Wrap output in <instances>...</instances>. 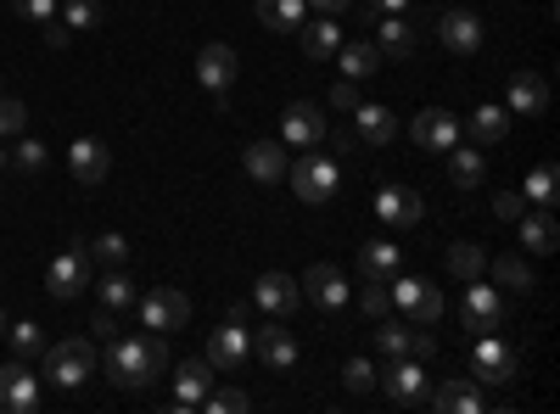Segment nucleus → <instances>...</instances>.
Wrapping results in <instances>:
<instances>
[{"mask_svg": "<svg viewBox=\"0 0 560 414\" xmlns=\"http://www.w3.org/2000/svg\"><path fill=\"white\" fill-rule=\"evenodd\" d=\"M163 370H168V347H163L158 331H147V336H113L107 342V376H113V387L147 392Z\"/></svg>", "mask_w": 560, "mask_h": 414, "instance_id": "obj_1", "label": "nucleus"}, {"mask_svg": "<svg viewBox=\"0 0 560 414\" xmlns=\"http://www.w3.org/2000/svg\"><path fill=\"white\" fill-rule=\"evenodd\" d=\"M287 174H292V191L303 197V202H331L337 197V186H342V163L331 157V152H303L298 163H287Z\"/></svg>", "mask_w": 560, "mask_h": 414, "instance_id": "obj_2", "label": "nucleus"}, {"mask_svg": "<svg viewBox=\"0 0 560 414\" xmlns=\"http://www.w3.org/2000/svg\"><path fill=\"white\" fill-rule=\"evenodd\" d=\"M90 376H96V347H90L84 336H68L57 347H45V381L51 387H84Z\"/></svg>", "mask_w": 560, "mask_h": 414, "instance_id": "obj_3", "label": "nucleus"}, {"mask_svg": "<svg viewBox=\"0 0 560 414\" xmlns=\"http://www.w3.org/2000/svg\"><path fill=\"white\" fill-rule=\"evenodd\" d=\"M135 303H140V326L158 331V336L185 331V319H191V297L174 292V286H152L147 297H135Z\"/></svg>", "mask_w": 560, "mask_h": 414, "instance_id": "obj_4", "label": "nucleus"}, {"mask_svg": "<svg viewBox=\"0 0 560 414\" xmlns=\"http://www.w3.org/2000/svg\"><path fill=\"white\" fill-rule=\"evenodd\" d=\"M516 370H522V353L510 347L504 336L482 331V336H477V347H471V376H477V381H488V387H504V381H516Z\"/></svg>", "mask_w": 560, "mask_h": 414, "instance_id": "obj_5", "label": "nucleus"}, {"mask_svg": "<svg viewBox=\"0 0 560 414\" xmlns=\"http://www.w3.org/2000/svg\"><path fill=\"white\" fill-rule=\"evenodd\" d=\"M219 376H236L242 364L253 358V331H247V319H224V326L208 336V353H202Z\"/></svg>", "mask_w": 560, "mask_h": 414, "instance_id": "obj_6", "label": "nucleus"}, {"mask_svg": "<svg viewBox=\"0 0 560 414\" xmlns=\"http://www.w3.org/2000/svg\"><path fill=\"white\" fill-rule=\"evenodd\" d=\"M39 409V376L28 370V358L0 364V414H34Z\"/></svg>", "mask_w": 560, "mask_h": 414, "instance_id": "obj_7", "label": "nucleus"}, {"mask_svg": "<svg viewBox=\"0 0 560 414\" xmlns=\"http://www.w3.org/2000/svg\"><path fill=\"white\" fill-rule=\"evenodd\" d=\"M84 286H90V252H84V247L57 252V258H51V269H45V292H51L57 303H73Z\"/></svg>", "mask_w": 560, "mask_h": 414, "instance_id": "obj_8", "label": "nucleus"}, {"mask_svg": "<svg viewBox=\"0 0 560 414\" xmlns=\"http://www.w3.org/2000/svg\"><path fill=\"white\" fill-rule=\"evenodd\" d=\"M459 319H465V331H499V319H504V297L499 286H488L482 274L477 281H465V303H459Z\"/></svg>", "mask_w": 560, "mask_h": 414, "instance_id": "obj_9", "label": "nucleus"}, {"mask_svg": "<svg viewBox=\"0 0 560 414\" xmlns=\"http://www.w3.org/2000/svg\"><path fill=\"white\" fill-rule=\"evenodd\" d=\"M382 381V392L393 398V403H427V358H387V376H376Z\"/></svg>", "mask_w": 560, "mask_h": 414, "instance_id": "obj_10", "label": "nucleus"}, {"mask_svg": "<svg viewBox=\"0 0 560 414\" xmlns=\"http://www.w3.org/2000/svg\"><path fill=\"white\" fill-rule=\"evenodd\" d=\"M213 364L208 358H185V364H174V414H191V409H202V398L213 392Z\"/></svg>", "mask_w": 560, "mask_h": 414, "instance_id": "obj_11", "label": "nucleus"}, {"mask_svg": "<svg viewBox=\"0 0 560 414\" xmlns=\"http://www.w3.org/2000/svg\"><path fill=\"white\" fill-rule=\"evenodd\" d=\"M393 134H398L393 107H376V102H359V107H353V141H359L364 152H387Z\"/></svg>", "mask_w": 560, "mask_h": 414, "instance_id": "obj_12", "label": "nucleus"}, {"mask_svg": "<svg viewBox=\"0 0 560 414\" xmlns=\"http://www.w3.org/2000/svg\"><path fill=\"white\" fill-rule=\"evenodd\" d=\"M236 73H242V62H236V51L230 45H202L197 51V79H202V90H213V102H224V90L236 84Z\"/></svg>", "mask_w": 560, "mask_h": 414, "instance_id": "obj_13", "label": "nucleus"}, {"mask_svg": "<svg viewBox=\"0 0 560 414\" xmlns=\"http://www.w3.org/2000/svg\"><path fill=\"white\" fill-rule=\"evenodd\" d=\"M438 39L448 45L454 57H477V51H482V17L465 12V7H454V12L438 17Z\"/></svg>", "mask_w": 560, "mask_h": 414, "instance_id": "obj_14", "label": "nucleus"}, {"mask_svg": "<svg viewBox=\"0 0 560 414\" xmlns=\"http://www.w3.org/2000/svg\"><path fill=\"white\" fill-rule=\"evenodd\" d=\"M280 141H287V152H308V146H319V141H325V113L308 107V102L287 107V118H280Z\"/></svg>", "mask_w": 560, "mask_h": 414, "instance_id": "obj_15", "label": "nucleus"}, {"mask_svg": "<svg viewBox=\"0 0 560 414\" xmlns=\"http://www.w3.org/2000/svg\"><path fill=\"white\" fill-rule=\"evenodd\" d=\"M253 303L264 308V314H275V319H287L298 303H303V286L292 281V274H280V269H269V274H258V286H253Z\"/></svg>", "mask_w": 560, "mask_h": 414, "instance_id": "obj_16", "label": "nucleus"}, {"mask_svg": "<svg viewBox=\"0 0 560 414\" xmlns=\"http://www.w3.org/2000/svg\"><path fill=\"white\" fill-rule=\"evenodd\" d=\"M409 134H415L420 152H448V146L459 141V123H454L443 107H420L415 123H409Z\"/></svg>", "mask_w": 560, "mask_h": 414, "instance_id": "obj_17", "label": "nucleus"}, {"mask_svg": "<svg viewBox=\"0 0 560 414\" xmlns=\"http://www.w3.org/2000/svg\"><path fill=\"white\" fill-rule=\"evenodd\" d=\"M303 297H314L319 308H348V274L342 269H331V263H314V269H303Z\"/></svg>", "mask_w": 560, "mask_h": 414, "instance_id": "obj_18", "label": "nucleus"}, {"mask_svg": "<svg viewBox=\"0 0 560 414\" xmlns=\"http://www.w3.org/2000/svg\"><path fill=\"white\" fill-rule=\"evenodd\" d=\"M287 141H253L247 152H242V168L258 179V186H275V179H287Z\"/></svg>", "mask_w": 560, "mask_h": 414, "instance_id": "obj_19", "label": "nucleus"}, {"mask_svg": "<svg viewBox=\"0 0 560 414\" xmlns=\"http://www.w3.org/2000/svg\"><path fill=\"white\" fill-rule=\"evenodd\" d=\"M68 168H73L79 186H102V179L113 174V152L102 141H73L68 146Z\"/></svg>", "mask_w": 560, "mask_h": 414, "instance_id": "obj_20", "label": "nucleus"}, {"mask_svg": "<svg viewBox=\"0 0 560 414\" xmlns=\"http://www.w3.org/2000/svg\"><path fill=\"white\" fill-rule=\"evenodd\" d=\"M415 45H420V34H415V23H409L404 12L376 17V51H382V57L404 62V57H415Z\"/></svg>", "mask_w": 560, "mask_h": 414, "instance_id": "obj_21", "label": "nucleus"}, {"mask_svg": "<svg viewBox=\"0 0 560 414\" xmlns=\"http://www.w3.org/2000/svg\"><path fill=\"white\" fill-rule=\"evenodd\" d=\"M549 107V84H544V73H510V96H504V113H527V118H538Z\"/></svg>", "mask_w": 560, "mask_h": 414, "instance_id": "obj_22", "label": "nucleus"}, {"mask_svg": "<svg viewBox=\"0 0 560 414\" xmlns=\"http://www.w3.org/2000/svg\"><path fill=\"white\" fill-rule=\"evenodd\" d=\"M253 347H258V358L269 364V370H292V364H298V336H292L287 326H280V319L253 336Z\"/></svg>", "mask_w": 560, "mask_h": 414, "instance_id": "obj_23", "label": "nucleus"}, {"mask_svg": "<svg viewBox=\"0 0 560 414\" xmlns=\"http://www.w3.org/2000/svg\"><path fill=\"white\" fill-rule=\"evenodd\" d=\"M516 224H522V252L549 258V252L560 247V224H555V213H549V208H544V213H522Z\"/></svg>", "mask_w": 560, "mask_h": 414, "instance_id": "obj_24", "label": "nucleus"}, {"mask_svg": "<svg viewBox=\"0 0 560 414\" xmlns=\"http://www.w3.org/2000/svg\"><path fill=\"white\" fill-rule=\"evenodd\" d=\"M427 403L443 414H482V387L477 381H443L438 392H427Z\"/></svg>", "mask_w": 560, "mask_h": 414, "instance_id": "obj_25", "label": "nucleus"}, {"mask_svg": "<svg viewBox=\"0 0 560 414\" xmlns=\"http://www.w3.org/2000/svg\"><path fill=\"white\" fill-rule=\"evenodd\" d=\"M298 34H303V57H308V62L337 57V45H342V28H337V17H308Z\"/></svg>", "mask_w": 560, "mask_h": 414, "instance_id": "obj_26", "label": "nucleus"}, {"mask_svg": "<svg viewBox=\"0 0 560 414\" xmlns=\"http://www.w3.org/2000/svg\"><path fill=\"white\" fill-rule=\"evenodd\" d=\"M482 174H488V157H482V146H448V179L459 191H477L482 186Z\"/></svg>", "mask_w": 560, "mask_h": 414, "instance_id": "obj_27", "label": "nucleus"}, {"mask_svg": "<svg viewBox=\"0 0 560 414\" xmlns=\"http://www.w3.org/2000/svg\"><path fill=\"white\" fill-rule=\"evenodd\" d=\"M398 263H404L398 241H364L359 247V274H364V281H393Z\"/></svg>", "mask_w": 560, "mask_h": 414, "instance_id": "obj_28", "label": "nucleus"}, {"mask_svg": "<svg viewBox=\"0 0 560 414\" xmlns=\"http://www.w3.org/2000/svg\"><path fill=\"white\" fill-rule=\"evenodd\" d=\"M258 23L275 34H298L308 23V0H258Z\"/></svg>", "mask_w": 560, "mask_h": 414, "instance_id": "obj_29", "label": "nucleus"}, {"mask_svg": "<svg viewBox=\"0 0 560 414\" xmlns=\"http://www.w3.org/2000/svg\"><path fill=\"white\" fill-rule=\"evenodd\" d=\"M337 62H342V79H370V73H382V51H376V45H370V39H353V45H337Z\"/></svg>", "mask_w": 560, "mask_h": 414, "instance_id": "obj_30", "label": "nucleus"}, {"mask_svg": "<svg viewBox=\"0 0 560 414\" xmlns=\"http://www.w3.org/2000/svg\"><path fill=\"white\" fill-rule=\"evenodd\" d=\"M376 213L404 229V224H420V213H427V208H420V197H415L409 186H387V191L376 197Z\"/></svg>", "mask_w": 560, "mask_h": 414, "instance_id": "obj_31", "label": "nucleus"}, {"mask_svg": "<svg viewBox=\"0 0 560 414\" xmlns=\"http://www.w3.org/2000/svg\"><path fill=\"white\" fill-rule=\"evenodd\" d=\"M488 269H493V281H499V286H510V292H522V297H527V292L538 286V274H533V263H527L522 252H504V258H493Z\"/></svg>", "mask_w": 560, "mask_h": 414, "instance_id": "obj_32", "label": "nucleus"}, {"mask_svg": "<svg viewBox=\"0 0 560 414\" xmlns=\"http://www.w3.org/2000/svg\"><path fill=\"white\" fill-rule=\"evenodd\" d=\"M522 197H527V202H538V208H555V202H560V168H555V163H533V168H527Z\"/></svg>", "mask_w": 560, "mask_h": 414, "instance_id": "obj_33", "label": "nucleus"}, {"mask_svg": "<svg viewBox=\"0 0 560 414\" xmlns=\"http://www.w3.org/2000/svg\"><path fill=\"white\" fill-rule=\"evenodd\" d=\"M448 274H454V281H477V274H488L482 241H454L448 247Z\"/></svg>", "mask_w": 560, "mask_h": 414, "instance_id": "obj_34", "label": "nucleus"}, {"mask_svg": "<svg viewBox=\"0 0 560 414\" xmlns=\"http://www.w3.org/2000/svg\"><path fill=\"white\" fill-rule=\"evenodd\" d=\"M504 134H510V113H504V107H488V102H482V107L471 113V141H477V146H499Z\"/></svg>", "mask_w": 560, "mask_h": 414, "instance_id": "obj_35", "label": "nucleus"}, {"mask_svg": "<svg viewBox=\"0 0 560 414\" xmlns=\"http://www.w3.org/2000/svg\"><path fill=\"white\" fill-rule=\"evenodd\" d=\"M96 292H102V308H135V281L124 274V263L102 274V281H96Z\"/></svg>", "mask_w": 560, "mask_h": 414, "instance_id": "obj_36", "label": "nucleus"}, {"mask_svg": "<svg viewBox=\"0 0 560 414\" xmlns=\"http://www.w3.org/2000/svg\"><path fill=\"white\" fill-rule=\"evenodd\" d=\"M57 17H62L68 34H84V28L102 23V7H96V0H68V7H57Z\"/></svg>", "mask_w": 560, "mask_h": 414, "instance_id": "obj_37", "label": "nucleus"}, {"mask_svg": "<svg viewBox=\"0 0 560 414\" xmlns=\"http://www.w3.org/2000/svg\"><path fill=\"white\" fill-rule=\"evenodd\" d=\"M438 319H443V292L427 281V286H420V297L409 303V326H438Z\"/></svg>", "mask_w": 560, "mask_h": 414, "instance_id": "obj_38", "label": "nucleus"}, {"mask_svg": "<svg viewBox=\"0 0 560 414\" xmlns=\"http://www.w3.org/2000/svg\"><path fill=\"white\" fill-rule=\"evenodd\" d=\"M202 409H208V414H247L253 398H247L242 387H213V392L202 398Z\"/></svg>", "mask_w": 560, "mask_h": 414, "instance_id": "obj_39", "label": "nucleus"}, {"mask_svg": "<svg viewBox=\"0 0 560 414\" xmlns=\"http://www.w3.org/2000/svg\"><path fill=\"white\" fill-rule=\"evenodd\" d=\"M7 342H12V353H18V358H34V353H45V336H39V326H34V319H23V326H7Z\"/></svg>", "mask_w": 560, "mask_h": 414, "instance_id": "obj_40", "label": "nucleus"}, {"mask_svg": "<svg viewBox=\"0 0 560 414\" xmlns=\"http://www.w3.org/2000/svg\"><path fill=\"white\" fill-rule=\"evenodd\" d=\"M409 331H415V326H382V331H376V353H382V358H404V353H409Z\"/></svg>", "mask_w": 560, "mask_h": 414, "instance_id": "obj_41", "label": "nucleus"}, {"mask_svg": "<svg viewBox=\"0 0 560 414\" xmlns=\"http://www.w3.org/2000/svg\"><path fill=\"white\" fill-rule=\"evenodd\" d=\"M342 381H348V392H370V387H376V364H370V358H348Z\"/></svg>", "mask_w": 560, "mask_h": 414, "instance_id": "obj_42", "label": "nucleus"}, {"mask_svg": "<svg viewBox=\"0 0 560 414\" xmlns=\"http://www.w3.org/2000/svg\"><path fill=\"white\" fill-rule=\"evenodd\" d=\"M23 123H28V107L0 90V134H23Z\"/></svg>", "mask_w": 560, "mask_h": 414, "instance_id": "obj_43", "label": "nucleus"}, {"mask_svg": "<svg viewBox=\"0 0 560 414\" xmlns=\"http://www.w3.org/2000/svg\"><path fill=\"white\" fill-rule=\"evenodd\" d=\"M359 308H364L370 319H387V308H393V292H387V281H370V286H364V297H359Z\"/></svg>", "mask_w": 560, "mask_h": 414, "instance_id": "obj_44", "label": "nucleus"}, {"mask_svg": "<svg viewBox=\"0 0 560 414\" xmlns=\"http://www.w3.org/2000/svg\"><path fill=\"white\" fill-rule=\"evenodd\" d=\"M45 157H51V152H45V146H39V141H18V146H12V157H7V163H18V168H23V174H39V168H45Z\"/></svg>", "mask_w": 560, "mask_h": 414, "instance_id": "obj_45", "label": "nucleus"}, {"mask_svg": "<svg viewBox=\"0 0 560 414\" xmlns=\"http://www.w3.org/2000/svg\"><path fill=\"white\" fill-rule=\"evenodd\" d=\"M90 252H96L107 269H118V263L129 258V241H124V236H96V241H90Z\"/></svg>", "mask_w": 560, "mask_h": 414, "instance_id": "obj_46", "label": "nucleus"}, {"mask_svg": "<svg viewBox=\"0 0 560 414\" xmlns=\"http://www.w3.org/2000/svg\"><path fill=\"white\" fill-rule=\"evenodd\" d=\"M12 12L28 17V23H51L57 17V0H12Z\"/></svg>", "mask_w": 560, "mask_h": 414, "instance_id": "obj_47", "label": "nucleus"}, {"mask_svg": "<svg viewBox=\"0 0 560 414\" xmlns=\"http://www.w3.org/2000/svg\"><path fill=\"white\" fill-rule=\"evenodd\" d=\"M90 331H96V342H113V336H124V326H118V308H102L96 319H90Z\"/></svg>", "mask_w": 560, "mask_h": 414, "instance_id": "obj_48", "label": "nucleus"}, {"mask_svg": "<svg viewBox=\"0 0 560 414\" xmlns=\"http://www.w3.org/2000/svg\"><path fill=\"white\" fill-rule=\"evenodd\" d=\"M493 213H499V218H522V213H527V197H522V191H499V197H493Z\"/></svg>", "mask_w": 560, "mask_h": 414, "instance_id": "obj_49", "label": "nucleus"}, {"mask_svg": "<svg viewBox=\"0 0 560 414\" xmlns=\"http://www.w3.org/2000/svg\"><path fill=\"white\" fill-rule=\"evenodd\" d=\"M331 107H342V113H353V107H359V84H353V79H342V84L331 90Z\"/></svg>", "mask_w": 560, "mask_h": 414, "instance_id": "obj_50", "label": "nucleus"}, {"mask_svg": "<svg viewBox=\"0 0 560 414\" xmlns=\"http://www.w3.org/2000/svg\"><path fill=\"white\" fill-rule=\"evenodd\" d=\"M409 0H364V17H387V12H404Z\"/></svg>", "mask_w": 560, "mask_h": 414, "instance_id": "obj_51", "label": "nucleus"}, {"mask_svg": "<svg viewBox=\"0 0 560 414\" xmlns=\"http://www.w3.org/2000/svg\"><path fill=\"white\" fill-rule=\"evenodd\" d=\"M45 45H51V51H62V45H68V28L51 17V23H45Z\"/></svg>", "mask_w": 560, "mask_h": 414, "instance_id": "obj_52", "label": "nucleus"}, {"mask_svg": "<svg viewBox=\"0 0 560 414\" xmlns=\"http://www.w3.org/2000/svg\"><path fill=\"white\" fill-rule=\"evenodd\" d=\"M308 7H314L319 17H342V12H348V0H308Z\"/></svg>", "mask_w": 560, "mask_h": 414, "instance_id": "obj_53", "label": "nucleus"}, {"mask_svg": "<svg viewBox=\"0 0 560 414\" xmlns=\"http://www.w3.org/2000/svg\"><path fill=\"white\" fill-rule=\"evenodd\" d=\"M325 134H331V129H325ZM331 146H337V152H353V146H359V141H353V129H337V134H331Z\"/></svg>", "mask_w": 560, "mask_h": 414, "instance_id": "obj_54", "label": "nucleus"}, {"mask_svg": "<svg viewBox=\"0 0 560 414\" xmlns=\"http://www.w3.org/2000/svg\"><path fill=\"white\" fill-rule=\"evenodd\" d=\"M0 336H7V314H0Z\"/></svg>", "mask_w": 560, "mask_h": 414, "instance_id": "obj_55", "label": "nucleus"}, {"mask_svg": "<svg viewBox=\"0 0 560 414\" xmlns=\"http://www.w3.org/2000/svg\"><path fill=\"white\" fill-rule=\"evenodd\" d=\"M0 168H7V152H0Z\"/></svg>", "mask_w": 560, "mask_h": 414, "instance_id": "obj_56", "label": "nucleus"}]
</instances>
